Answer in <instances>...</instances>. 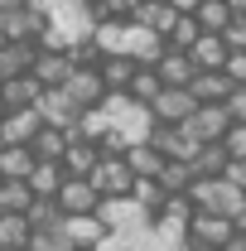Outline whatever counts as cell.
Segmentation results:
<instances>
[{
  "label": "cell",
  "instance_id": "obj_1",
  "mask_svg": "<svg viewBox=\"0 0 246 251\" xmlns=\"http://www.w3.org/2000/svg\"><path fill=\"white\" fill-rule=\"evenodd\" d=\"M97 111H101V121L111 126V130H121L130 145H135V140H145V135H150V126H154L150 111H145L140 101H130L125 92H106L101 101H97Z\"/></svg>",
  "mask_w": 246,
  "mask_h": 251
},
{
  "label": "cell",
  "instance_id": "obj_2",
  "mask_svg": "<svg viewBox=\"0 0 246 251\" xmlns=\"http://www.w3.org/2000/svg\"><path fill=\"white\" fill-rule=\"evenodd\" d=\"M188 203L203 208V213H222V218L232 222V213L246 203V193H237V188L217 174V179H193V184H188Z\"/></svg>",
  "mask_w": 246,
  "mask_h": 251
},
{
  "label": "cell",
  "instance_id": "obj_3",
  "mask_svg": "<svg viewBox=\"0 0 246 251\" xmlns=\"http://www.w3.org/2000/svg\"><path fill=\"white\" fill-rule=\"evenodd\" d=\"M97 218H101L106 232H116V237H130V232H140V227L154 222L130 193H125V198H101V203H97Z\"/></svg>",
  "mask_w": 246,
  "mask_h": 251
},
{
  "label": "cell",
  "instance_id": "obj_4",
  "mask_svg": "<svg viewBox=\"0 0 246 251\" xmlns=\"http://www.w3.org/2000/svg\"><path fill=\"white\" fill-rule=\"evenodd\" d=\"M193 106H198V97L188 92V87H159L145 111H150L154 126H184L188 116H193Z\"/></svg>",
  "mask_w": 246,
  "mask_h": 251
},
{
  "label": "cell",
  "instance_id": "obj_5",
  "mask_svg": "<svg viewBox=\"0 0 246 251\" xmlns=\"http://www.w3.org/2000/svg\"><path fill=\"white\" fill-rule=\"evenodd\" d=\"M49 29V20L34 10L29 0H20V5H10L5 15H0V34H5V44H39V34Z\"/></svg>",
  "mask_w": 246,
  "mask_h": 251
},
{
  "label": "cell",
  "instance_id": "obj_6",
  "mask_svg": "<svg viewBox=\"0 0 246 251\" xmlns=\"http://www.w3.org/2000/svg\"><path fill=\"white\" fill-rule=\"evenodd\" d=\"M34 106H39L44 126H58V130H68V135H77V121H82V106H77L73 97L63 92V87H44Z\"/></svg>",
  "mask_w": 246,
  "mask_h": 251
},
{
  "label": "cell",
  "instance_id": "obj_7",
  "mask_svg": "<svg viewBox=\"0 0 246 251\" xmlns=\"http://www.w3.org/2000/svg\"><path fill=\"white\" fill-rule=\"evenodd\" d=\"M87 179H92V188L101 193V198H125V193H130V184H135V174H130L125 155H101V159H97V169L87 174Z\"/></svg>",
  "mask_w": 246,
  "mask_h": 251
},
{
  "label": "cell",
  "instance_id": "obj_8",
  "mask_svg": "<svg viewBox=\"0 0 246 251\" xmlns=\"http://www.w3.org/2000/svg\"><path fill=\"white\" fill-rule=\"evenodd\" d=\"M63 92L73 97V101H77L82 111H87V106H97V101L106 97V82H101L97 63H77V68H73V73L63 77Z\"/></svg>",
  "mask_w": 246,
  "mask_h": 251
},
{
  "label": "cell",
  "instance_id": "obj_9",
  "mask_svg": "<svg viewBox=\"0 0 246 251\" xmlns=\"http://www.w3.org/2000/svg\"><path fill=\"white\" fill-rule=\"evenodd\" d=\"M145 140H150L164 159H193V150L203 145L188 126H150V135H145Z\"/></svg>",
  "mask_w": 246,
  "mask_h": 251
},
{
  "label": "cell",
  "instance_id": "obj_10",
  "mask_svg": "<svg viewBox=\"0 0 246 251\" xmlns=\"http://www.w3.org/2000/svg\"><path fill=\"white\" fill-rule=\"evenodd\" d=\"M232 232H237V227L222 218V213L193 208V218H188V247H217V251H222V242H227Z\"/></svg>",
  "mask_w": 246,
  "mask_h": 251
},
{
  "label": "cell",
  "instance_id": "obj_11",
  "mask_svg": "<svg viewBox=\"0 0 246 251\" xmlns=\"http://www.w3.org/2000/svg\"><path fill=\"white\" fill-rule=\"evenodd\" d=\"M184 126L198 135V140H222V135L232 130V116H227V106H222V101H198V106H193V116H188Z\"/></svg>",
  "mask_w": 246,
  "mask_h": 251
},
{
  "label": "cell",
  "instance_id": "obj_12",
  "mask_svg": "<svg viewBox=\"0 0 246 251\" xmlns=\"http://www.w3.org/2000/svg\"><path fill=\"white\" fill-rule=\"evenodd\" d=\"M73 73V58L68 49H34V63H29V77L39 87H63V77Z\"/></svg>",
  "mask_w": 246,
  "mask_h": 251
},
{
  "label": "cell",
  "instance_id": "obj_13",
  "mask_svg": "<svg viewBox=\"0 0 246 251\" xmlns=\"http://www.w3.org/2000/svg\"><path fill=\"white\" fill-rule=\"evenodd\" d=\"M97 159H101V150H97V140H87V135H68V145H63V174H73V179H87L97 169Z\"/></svg>",
  "mask_w": 246,
  "mask_h": 251
},
{
  "label": "cell",
  "instance_id": "obj_14",
  "mask_svg": "<svg viewBox=\"0 0 246 251\" xmlns=\"http://www.w3.org/2000/svg\"><path fill=\"white\" fill-rule=\"evenodd\" d=\"M58 237L68 242V247H97V242L106 237V227H101V218H97V213H63Z\"/></svg>",
  "mask_w": 246,
  "mask_h": 251
},
{
  "label": "cell",
  "instance_id": "obj_15",
  "mask_svg": "<svg viewBox=\"0 0 246 251\" xmlns=\"http://www.w3.org/2000/svg\"><path fill=\"white\" fill-rule=\"evenodd\" d=\"M150 68L159 73V82H164V87H188V82L198 77L193 58H188L184 49H169V44H164V53H159V58H154Z\"/></svg>",
  "mask_w": 246,
  "mask_h": 251
},
{
  "label": "cell",
  "instance_id": "obj_16",
  "mask_svg": "<svg viewBox=\"0 0 246 251\" xmlns=\"http://www.w3.org/2000/svg\"><path fill=\"white\" fill-rule=\"evenodd\" d=\"M39 126H44L39 106H15V111L0 116V140H5V145H29Z\"/></svg>",
  "mask_w": 246,
  "mask_h": 251
},
{
  "label": "cell",
  "instance_id": "obj_17",
  "mask_svg": "<svg viewBox=\"0 0 246 251\" xmlns=\"http://www.w3.org/2000/svg\"><path fill=\"white\" fill-rule=\"evenodd\" d=\"M53 203H58L63 213H97V203H101V193L92 188V179H63L58 193H53Z\"/></svg>",
  "mask_w": 246,
  "mask_h": 251
},
{
  "label": "cell",
  "instance_id": "obj_18",
  "mask_svg": "<svg viewBox=\"0 0 246 251\" xmlns=\"http://www.w3.org/2000/svg\"><path fill=\"white\" fill-rule=\"evenodd\" d=\"M188 58H193V68H198V73H222V63H227V39L203 29L193 44H188Z\"/></svg>",
  "mask_w": 246,
  "mask_h": 251
},
{
  "label": "cell",
  "instance_id": "obj_19",
  "mask_svg": "<svg viewBox=\"0 0 246 251\" xmlns=\"http://www.w3.org/2000/svg\"><path fill=\"white\" fill-rule=\"evenodd\" d=\"M130 20H135L140 29H150V34H159V39H164V34L174 29V20H179V10H174L169 0H140Z\"/></svg>",
  "mask_w": 246,
  "mask_h": 251
},
{
  "label": "cell",
  "instance_id": "obj_20",
  "mask_svg": "<svg viewBox=\"0 0 246 251\" xmlns=\"http://www.w3.org/2000/svg\"><path fill=\"white\" fill-rule=\"evenodd\" d=\"M135 68H145V63H135L130 53H101L97 58V73H101L106 92H125V82L135 77Z\"/></svg>",
  "mask_w": 246,
  "mask_h": 251
},
{
  "label": "cell",
  "instance_id": "obj_21",
  "mask_svg": "<svg viewBox=\"0 0 246 251\" xmlns=\"http://www.w3.org/2000/svg\"><path fill=\"white\" fill-rule=\"evenodd\" d=\"M39 92H44V87L34 82L29 73L5 77V82H0V106H5V111H15V106H34V101H39Z\"/></svg>",
  "mask_w": 246,
  "mask_h": 251
},
{
  "label": "cell",
  "instance_id": "obj_22",
  "mask_svg": "<svg viewBox=\"0 0 246 251\" xmlns=\"http://www.w3.org/2000/svg\"><path fill=\"white\" fill-rule=\"evenodd\" d=\"M63 179H68V174H63L58 159H34V169H29V179H25V184H29L34 198H53Z\"/></svg>",
  "mask_w": 246,
  "mask_h": 251
},
{
  "label": "cell",
  "instance_id": "obj_23",
  "mask_svg": "<svg viewBox=\"0 0 246 251\" xmlns=\"http://www.w3.org/2000/svg\"><path fill=\"white\" fill-rule=\"evenodd\" d=\"M227 145H222V140H203V145H198V150H193V159H188V164H193V174H198V179H217V174H222V169H227Z\"/></svg>",
  "mask_w": 246,
  "mask_h": 251
},
{
  "label": "cell",
  "instance_id": "obj_24",
  "mask_svg": "<svg viewBox=\"0 0 246 251\" xmlns=\"http://www.w3.org/2000/svg\"><path fill=\"white\" fill-rule=\"evenodd\" d=\"M34 237V227L25 213H0V251H25Z\"/></svg>",
  "mask_w": 246,
  "mask_h": 251
},
{
  "label": "cell",
  "instance_id": "obj_25",
  "mask_svg": "<svg viewBox=\"0 0 246 251\" xmlns=\"http://www.w3.org/2000/svg\"><path fill=\"white\" fill-rule=\"evenodd\" d=\"M125 164H130V174H135V179H154V174L164 169V155L154 150L150 140H135V145L125 150Z\"/></svg>",
  "mask_w": 246,
  "mask_h": 251
},
{
  "label": "cell",
  "instance_id": "obj_26",
  "mask_svg": "<svg viewBox=\"0 0 246 251\" xmlns=\"http://www.w3.org/2000/svg\"><path fill=\"white\" fill-rule=\"evenodd\" d=\"M188 15L198 20V29H208V34H222L227 25H232V10H227V0H198Z\"/></svg>",
  "mask_w": 246,
  "mask_h": 251
},
{
  "label": "cell",
  "instance_id": "obj_27",
  "mask_svg": "<svg viewBox=\"0 0 246 251\" xmlns=\"http://www.w3.org/2000/svg\"><path fill=\"white\" fill-rule=\"evenodd\" d=\"M29 169H34L29 145H0V174L5 179H29Z\"/></svg>",
  "mask_w": 246,
  "mask_h": 251
},
{
  "label": "cell",
  "instance_id": "obj_28",
  "mask_svg": "<svg viewBox=\"0 0 246 251\" xmlns=\"http://www.w3.org/2000/svg\"><path fill=\"white\" fill-rule=\"evenodd\" d=\"M29 63H34V44H0V82L29 73Z\"/></svg>",
  "mask_w": 246,
  "mask_h": 251
},
{
  "label": "cell",
  "instance_id": "obj_29",
  "mask_svg": "<svg viewBox=\"0 0 246 251\" xmlns=\"http://www.w3.org/2000/svg\"><path fill=\"white\" fill-rule=\"evenodd\" d=\"M154 179H159L164 193H188V184H193L198 174H193V164H188V159H164V169H159Z\"/></svg>",
  "mask_w": 246,
  "mask_h": 251
},
{
  "label": "cell",
  "instance_id": "obj_30",
  "mask_svg": "<svg viewBox=\"0 0 246 251\" xmlns=\"http://www.w3.org/2000/svg\"><path fill=\"white\" fill-rule=\"evenodd\" d=\"M63 145H68V130H58V126H39V130H34V140H29L34 159H58Z\"/></svg>",
  "mask_w": 246,
  "mask_h": 251
},
{
  "label": "cell",
  "instance_id": "obj_31",
  "mask_svg": "<svg viewBox=\"0 0 246 251\" xmlns=\"http://www.w3.org/2000/svg\"><path fill=\"white\" fill-rule=\"evenodd\" d=\"M188 92L198 97V101H227L232 82H227V73H198V77L188 82Z\"/></svg>",
  "mask_w": 246,
  "mask_h": 251
},
{
  "label": "cell",
  "instance_id": "obj_32",
  "mask_svg": "<svg viewBox=\"0 0 246 251\" xmlns=\"http://www.w3.org/2000/svg\"><path fill=\"white\" fill-rule=\"evenodd\" d=\"M25 218H29L34 232H53V227L63 222V208L53 203V198H34L29 208H25Z\"/></svg>",
  "mask_w": 246,
  "mask_h": 251
},
{
  "label": "cell",
  "instance_id": "obj_33",
  "mask_svg": "<svg viewBox=\"0 0 246 251\" xmlns=\"http://www.w3.org/2000/svg\"><path fill=\"white\" fill-rule=\"evenodd\" d=\"M34 203V193L25 179H0V213H25Z\"/></svg>",
  "mask_w": 246,
  "mask_h": 251
},
{
  "label": "cell",
  "instance_id": "obj_34",
  "mask_svg": "<svg viewBox=\"0 0 246 251\" xmlns=\"http://www.w3.org/2000/svg\"><path fill=\"white\" fill-rule=\"evenodd\" d=\"M159 87H164V82H159V73H154V68H135V77L125 82V97H130V101H140V106H150V97L159 92Z\"/></svg>",
  "mask_w": 246,
  "mask_h": 251
},
{
  "label": "cell",
  "instance_id": "obj_35",
  "mask_svg": "<svg viewBox=\"0 0 246 251\" xmlns=\"http://www.w3.org/2000/svg\"><path fill=\"white\" fill-rule=\"evenodd\" d=\"M130 198H135L150 218H159V208H164V198H169V193L159 188V179H135V184H130Z\"/></svg>",
  "mask_w": 246,
  "mask_h": 251
},
{
  "label": "cell",
  "instance_id": "obj_36",
  "mask_svg": "<svg viewBox=\"0 0 246 251\" xmlns=\"http://www.w3.org/2000/svg\"><path fill=\"white\" fill-rule=\"evenodd\" d=\"M198 20H193V15H179V20H174V29L164 34V44H169V49H184L188 53V44H193V39H198Z\"/></svg>",
  "mask_w": 246,
  "mask_h": 251
},
{
  "label": "cell",
  "instance_id": "obj_37",
  "mask_svg": "<svg viewBox=\"0 0 246 251\" xmlns=\"http://www.w3.org/2000/svg\"><path fill=\"white\" fill-rule=\"evenodd\" d=\"M140 0H97L92 5V20H130Z\"/></svg>",
  "mask_w": 246,
  "mask_h": 251
},
{
  "label": "cell",
  "instance_id": "obj_38",
  "mask_svg": "<svg viewBox=\"0 0 246 251\" xmlns=\"http://www.w3.org/2000/svg\"><path fill=\"white\" fill-rule=\"evenodd\" d=\"M222 73H227V82H232V87H246V49H227Z\"/></svg>",
  "mask_w": 246,
  "mask_h": 251
},
{
  "label": "cell",
  "instance_id": "obj_39",
  "mask_svg": "<svg viewBox=\"0 0 246 251\" xmlns=\"http://www.w3.org/2000/svg\"><path fill=\"white\" fill-rule=\"evenodd\" d=\"M29 251H73V247L63 242L58 227H53V232H34V237H29Z\"/></svg>",
  "mask_w": 246,
  "mask_h": 251
},
{
  "label": "cell",
  "instance_id": "obj_40",
  "mask_svg": "<svg viewBox=\"0 0 246 251\" xmlns=\"http://www.w3.org/2000/svg\"><path fill=\"white\" fill-rule=\"evenodd\" d=\"M222 106H227V116H232V126H246V87H232Z\"/></svg>",
  "mask_w": 246,
  "mask_h": 251
},
{
  "label": "cell",
  "instance_id": "obj_41",
  "mask_svg": "<svg viewBox=\"0 0 246 251\" xmlns=\"http://www.w3.org/2000/svg\"><path fill=\"white\" fill-rule=\"evenodd\" d=\"M222 145H227L232 159H246V126H232V130L222 135Z\"/></svg>",
  "mask_w": 246,
  "mask_h": 251
},
{
  "label": "cell",
  "instance_id": "obj_42",
  "mask_svg": "<svg viewBox=\"0 0 246 251\" xmlns=\"http://www.w3.org/2000/svg\"><path fill=\"white\" fill-rule=\"evenodd\" d=\"M222 39H227V49H246V15H232V25L222 29Z\"/></svg>",
  "mask_w": 246,
  "mask_h": 251
},
{
  "label": "cell",
  "instance_id": "obj_43",
  "mask_svg": "<svg viewBox=\"0 0 246 251\" xmlns=\"http://www.w3.org/2000/svg\"><path fill=\"white\" fill-rule=\"evenodd\" d=\"M222 179L237 188V193H246V159H227V169H222Z\"/></svg>",
  "mask_w": 246,
  "mask_h": 251
},
{
  "label": "cell",
  "instance_id": "obj_44",
  "mask_svg": "<svg viewBox=\"0 0 246 251\" xmlns=\"http://www.w3.org/2000/svg\"><path fill=\"white\" fill-rule=\"evenodd\" d=\"M222 251H246V232H232V237L222 242Z\"/></svg>",
  "mask_w": 246,
  "mask_h": 251
},
{
  "label": "cell",
  "instance_id": "obj_45",
  "mask_svg": "<svg viewBox=\"0 0 246 251\" xmlns=\"http://www.w3.org/2000/svg\"><path fill=\"white\" fill-rule=\"evenodd\" d=\"M169 5H174V10H179V15H188V10H193V5H198V0H169Z\"/></svg>",
  "mask_w": 246,
  "mask_h": 251
},
{
  "label": "cell",
  "instance_id": "obj_46",
  "mask_svg": "<svg viewBox=\"0 0 246 251\" xmlns=\"http://www.w3.org/2000/svg\"><path fill=\"white\" fill-rule=\"evenodd\" d=\"M227 10L232 15H246V0H227Z\"/></svg>",
  "mask_w": 246,
  "mask_h": 251
},
{
  "label": "cell",
  "instance_id": "obj_47",
  "mask_svg": "<svg viewBox=\"0 0 246 251\" xmlns=\"http://www.w3.org/2000/svg\"><path fill=\"white\" fill-rule=\"evenodd\" d=\"M10 5H20V0H0V15H5V10H10Z\"/></svg>",
  "mask_w": 246,
  "mask_h": 251
},
{
  "label": "cell",
  "instance_id": "obj_48",
  "mask_svg": "<svg viewBox=\"0 0 246 251\" xmlns=\"http://www.w3.org/2000/svg\"><path fill=\"white\" fill-rule=\"evenodd\" d=\"M73 251H92V247H73Z\"/></svg>",
  "mask_w": 246,
  "mask_h": 251
},
{
  "label": "cell",
  "instance_id": "obj_49",
  "mask_svg": "<svg viewBox=\"0 0 246 251\" xmlns=\"http://www.w3.org/2000/svg\"><path fill=\"white\" fill-rule=\"evenodd\" d=\"M0 44H5V34H0Z\"/></svg>",
  "mask_w": 246,
  "mask_h": 251
},
{
  "label": "cell",
  "instance_id": "obj_50",
  "mask_svg": "<svg viewBox=\"0 0 246 251\" xmlns=\"http://www.w3.org/2000/svg\"><path fill=\"white\" fill-rule=\"evenodd\" d=\"M0 116H5V106H0Z\"/></svg>",
  "mask_w": 246,
  "mask_h": 251
},
{
  "label": "cell",
  "instance_id": "obj_51",
  "mask_svg": "<svg viewBox=\"0 0 246 251\" xmlns=\"http://www.w3.org/2000/svg\"><path fill=\"white\" fill-rule=\"evenodd\" d=\"M87 5H97V0H87Z\"/></svg>",
  "mask_w": 246,
  "mask_h": 251
},
{
  "label": "cell",
  "instance_id": "obj_52",
  "mask_svg": "<svg viewBox=\"0 0 246 251\" xmlns=\"http://www.w3.org/2000/svg\"><path fill=\"white\" fill-rule=\"evenodd\" d=\"M0 145H5V140H0Z\"/></svg>",
  "mask_w": 246,
  "mask_h": 251
},
{
  "label": "cell",
  "instance_id": "obj_53",
  "mask_svg": "<svg viewBox=\"0 0 246 251\" xmlns=\"http://www.w3.org/2000/svg\"><path fill=\"white\" fill-rule=\"evenodd\" d=\"M0 179H5V174H0Z\"/></svg>",
  "mask_w": 246,
  "mask_h": 251
},
{
  "label": "cell",
  "instance_id": "obj_54",
  "mask_svg": "<svg viewBox=\"0 0 246 251\" xmlns=\"http://www.w3.org/2000/svg\"><path fill=\"white\" fill-rule=\"evenodd\" d=\"M25 251H29V247H25Z\"/></svg>",
  "mask_w": 246,
  "mask_h": 251
}]
</instances>
